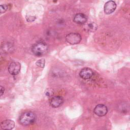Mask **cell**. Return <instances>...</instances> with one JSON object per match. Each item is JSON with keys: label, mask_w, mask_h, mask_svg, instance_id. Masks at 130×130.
Segmentation results:
<instances>
[{"label": "cell", "mask_w": 130, "mask_h": 130, "mask_svg": "<svg viewBox=\"0 0 130 130\" xmlns=\"http://www.w3.org/2000/svg\"><path fill=\"white\" fill-rule=\"evenodd\" d=\"M116 8V4L113 1H109L106 2L104 6V12L107 14L113 13Z\"/></svg>", "instance_id": "8992f818"}, {"label": "cell", "mask_w": 130, "mask_h": 130, "mask_svg": "<svg viewBox=\"0 0 130 130\" xmlns=\"http://www.w3.org/2000/svg\"><path fill=\"white\" fill-rule=\"evenodd\" d=\"M48 49L47 45L42 41H39L34 44L31 48L32 53L36 56H42L45 54Z\"/></svg>", "instance_id": "7a4b0ae2"}, {"label": "cell", "mask_w": 130, "mask_h": 130, "mask_svg": "<svg viewBox=\"0 0 130 130\" xmlns=\"http://www.w3.org/2000/svg\"><path fill=\"white\" fill-rule=\"evenodd\" d=\"M2 49L4 51L6 52H9L12 50V45L10 43L5 44L3 45Z\"/></svg>", "instance_id": "7c38bea8"}, {"label": "cell", "mask_w": 130, "mask_h": 130, "mask_svg": "<svg viewBox=\"0 0 130 130\" xmlns=\"http://www.w3.org/2000/svg\"><path fill=\"white\" fill-rule=\"evenodd\" d=\"M73 20L76 23L84 24L87 21V18L86 16L83 14L78 13L74 16Z\"/></svg>", "instance_id": "30bf717a"}, {"label": "cell", "mask_w": 130, "mask_h": 130, "mask_svg": "<svg viewBox=\"0 0 130 130\" xmlns=\"http://www.w3.org/2000/svg\"><path fill=\"white\" fill-rule=\"evenodd\" d=\"M93 74V71L91 69L89 68H84L80 71L79 76L83 79H88L92 76Z\"/></svg>", "instance_id": "ba28073f"}, {"label": "cell", "mask_w": 130, "mask_h": 130, "mask_svg": "<svg viewBox=\"0 0 130 130\" xmlns=\"http://www.w3.org/2000/svg\"><path fill=\"white\" fill-rule=\"evenodd\" d=\"M20 69H21L20 63L16 61H14L11 62L8 67V71L9 73L12 75H17L20 72Z\"/></svg>", "instance_id": "277c9868"}, {"label": "cell", "mask_w": 130, "mask_h": 130, "mask_svg": "<svg viewBox=\"0 0 130 130\" xmlns=\"http://www.w3.org/2000/svg\"><path fill=\"white\" fill-rule=\"evenodd\" d=\"M25 18H26V20H27V21L32 22L35 20L36 17L35 15H32L29 14V15H27L25 17Z\"/></svg>", "instance_id": "9a60e30c"}, {"label": "cell", "mask_w": 130, "mask_h": 130, "mask_svg": "<svg viewBox=\"0 0 130 130\" xmlns=\"http://www.w3.org/2000/svg\"><path fill=\"white\" fill-rule=\"evenodd\" d=\"M3 60V56L2 55V54H0V64L2 62Z\"/></svg>", "instance_id": "e0dca14e"}, {"label": "cell", "mask_w": 130, "mask_h": 130, "mask_svg": "<svg viewBox=\"0 0 130 130\" xmlns=\"http://www.w3.org/2000/svg\"><path fill=\"white\" fill-rule=\"evenodd\" d=\"M0 126L3 129H12L14 127L15 122L13 120L7 119L2 122Z\"/></svg>", "instance_id": "9c48e42d"}, {"label": "cell", "mask_w": 130, "mask_h": 130, "mask_svg": "<svg viewBox=\"0 0 130 130\" xmlns=\"http://www.w3.org/2000/svg\"><path fill=\"white\" fill-rule=\"evenodd\" d=\"M45 60L44 58L40 59L36 62V65L40 68H44L45 66Z\"/></svg>", "instance_id": "4fadbf2b"}, {"label": "cell", "mask_w": 130, "mask_h": 130, "mask_svg": "<svg viewBox=\"0 0 130 130\" xmlns=\"http://www.w3.org/2000/svg\"><path fill=\"white\" fill-rule=\"evenodd\" d=\"M94 113L99 116H103L108 112L107 107L103 104H99L94 109Z\"/></svg>", "instance_id": "5b68a950"}, {"label": "cell", "mask_w": 130, "mask_h": 130, "mask_svg": "<svg viewBox=\"0 0 130 130\" xmlns=\"http://www.w3.org/2000/svg\"><path fill=\"white\" fill-rule=\"evenodd\" d=\"M36 119V116L35 114L32 112L27 111L21 114L19 120L20 124L24 126H27L34 123Z\"/></svg>", "instance_id": "6da1fadb"}, {"label": "cell", "mask_w": 130, "mask_h": 130, "mask_svg": "<svg viewBox=\"0 0 130 130\" xmlns=\"http://www.w3.org/2000/svg\"><path fill=\"white\" fill-rule=\"evenodd\" d=\"M63 103V99L60 96H54L50 101V104L53 108H57L62 105Z\"/></svg>", "instance_id": "52a82bcc"}, {"label": "cell", "mask_w": 130, "mask_h": 130, "mask_svg": "<svg viewBox=\"0 0 130 130\" xmlns=\"http://www.w3.org/2000/svg\"><path fill=\"white\" fill-rule=\"evenodd\" d=\"M81 36L78 33L71 32L68 34L66 37L67 42L71 44L75 45L80 43L81 40Z\"/></svg>", "instance_id": "3957f363"}, {"label": "cell", "mask_w": 130, "mask_h": 130, "mask_svg": "<svg viewBox=\"0 0 130 130\" xmlns=\"http://www.w3.org/2000/svg\"><path fill=\"white\" fill-rule=\"evenodd\" d=\"M98 28V26L96 23L94 22H91L90 23L87 24L86 26L85 27L86 30L89 32H93L95 31Z\"/></svg>", "instance_id": "8fae6325"}, {"label": "cell", "mask_w": 130, "mask_h": 130, "mask_svg": "<svg viewBox=\"0 0 130 130\" xmlns=\"http://www.w3.org/2000/svg\"><path fill=\"white\" fill-rule=\"evenodd\" d=\"M9 8V6L6 4L0 5V13H4L6 12Z\"/></svg>", "instance_id": "5bb4252c"}, {"label": "cell", "mask_w": 130, "mask_h": 130, "mask_svg": "<svg viewBox=\"0 0 130 130\" xmlns=\"http://www.w3.org/2000/svg\"><path fill=\"white\" fill-rule=\"evenodd\" d=\"M4 91H5V88L3 86L0 85V96L4 94Z\"/></svg>", "instance_id": "2e32d148"}]
</instances>
